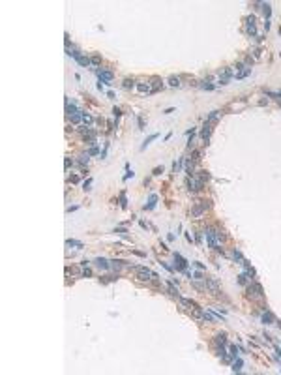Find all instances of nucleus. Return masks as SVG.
Returning <instances> with one entry per match:
<instances>
[{"label":"nucleus","mask_w":281,"mask_h":375,"mask_svg":"<svg viewBox=\"0 0 281 375\" xmlns=\"http://www.w3.org/2000/svg\"><path fill=\"white\" fill-rule=\"evenodd\" d=\"M204 236H206V242H208V246H210L212 250H217V251H219L221 231H216V229H212V227H208V229L204 231Z\"/></svg>","instance_id":"obj_1"},{"label":"nucleus","mask_w":281,"mask_h":375,"mask_svg":"<svg viewBox=\"0 0 281 375\" xmlns=\"http://www.w3.org/2000/svg\"><path fill=\"white\" fill-rule=\"evenodd\" d=\"M247 296L251 298V300H262L264 291H262V287H260V283H257V281L249 283L247 285Z\"/></svg>","instance_id":"obj_2"},{"label":"nucleus","mask_w":281,"mask_h":375,"mask_svg":"<svg viewBox=\"0 0 281 375\" xmlns=\"http://www.w3.org/2000/svg\"><path fill=\"white\" fill-rule=\"evenodd\" d=\"M137 278L139 280H142V281H148V280H156L157 278V274H154L150 268H146V266H137Z\"/></svg>","instance_id":"obj_3"},{"label":"nucleus","mask_w":281,"mask_h":375,"mask_svg":"<svg viewBox=\"0 0 281 375\" xmlns=\"http://www.w3.org/2000/svg\"><path fill=\"white\" fill-rule=\"evenodd\" d=\"M204 285H206V289L210 291L212 294H219V285H217V281L210 280V278H204Z\"/></svg>","instance_id":"obj_4"},{"label":"nucleus","mask_w":281,"mask_h":375,"mask_svg":"<svg viewBox=\"0 0 281 375\" xmlns=\"http://www.w3.org/2000/svg\"><path fill=\"white\" fill-rule=\"evenodd\" d=\"M210 135H212V122L206 120V122H204V126H203V130H201V137H203V141H208Z\"/></svg>","instance_id":"obj_5"},{"label":"nucleus","mask_w":281,"mask_h":375,"mask_svg":"<svg viewBox=\"0 0 281 375\" xmlns=\"http://www.w3.org/2000/svg\"><path fill=\"white\" fill-rule=\"evenodd\" d=\"M175 261H176V263H175V268H176V270H180V272H182V270H186L188 261H186V259L182 257L180 253H175Z\"/></svg>","instance_id":"obj_6"},{"label":"nucleus","mask_w":281,"mask_h":375,"mask_svg":"<svg viewBox=\"0 0 281 375\" xmlns=\"http://www.w3.org/2000/svg\"><path fill=\"white\" fill-rule=\"evenodd\" d=\"M94 265H96L100 270H109V268H111V261H107L105 257H98V259H94Z\"/></svg>","instance_id":"obj_7"},{"label":"nucleus","mask_w":281,"mask_h":375,"mask_svg":"<svg viewBox=\"0 0 281 375\" xmlns=\"http://www.w3.org/2000/svg\"><path fill=\"white\" fill-rule=\"evenodd\" d=\"M206 208H208V203H206V201H201V205H199V206H195L191 214H193L195 218H201V216L204 214V210H206Z\"/></svg>","instance_id":"obj_8"},{"label":"nucleus","mask_w":281,"mask_h":375,"mask_svg":"<svg viewBox=\"0 0 281 375\" xmlns=\"http://www.w3.org/2000/svg\"><path fill=\"white\" fill-rule=\"evenodd\" d=\"M246 28H247V32H249L251 36H255V34H257V30H255V17H253V15H251V17H247V21H246Z\"/></svg>","instance_id":"obj_9"},{"label":"nucleus","mask_w":281,"mask_h":375,"mask_svg":"<svg viewBox=\"0 0 281 375\" xmlns=\"http://www.w3.org/2000/svg\"><path fill=\"white\" fill-rule=\"evenodd\" d=\"M79 111H77V107H75V103H66V114L71 118L73 114H77Z\"/></svg>","instance_id":"obj_10"},{"label":"nucleus","mask_w":281,"mask_h":375,"mask_svg":"<svg viewBox=\"0 0 281 375\" xmlns=\"http://www.w3.org/2000/svg\"><path fill=\"white\" fill-rule=\"evenodd\" d=\"M66 246H69V248H77V250L85 248V244H82V242H79V240H73V238H68V240H66Z\"/></svg>","instance_id":"obj_11"},{"label":"nucleus","mask_w":281,"mask_h":375,"mask_svg":"<svg viewBox=\"0 0 281 375\" xmlns=\"http://www.w3.org/2000/svg\"><path fill=\"white\" fill-rule=\"evenodd\" d=\"M260 319H262V323H264V325H272V323H274V315H272L270 312H268V310H266V312H264L262 315H260Z\"/></svg>","instance_id":"obj_12"},{"label":"nucleus","mask_w":281,"mask_h":375,"mask_svg":"<svg viewBox=\"0 0 281 375\" xmlns=\"http://www.w3.org/2000/svg\"><path fill=\"white\" fill-rule=\"evenodd\" d=\"M156 203H157V195L152 193V195H150V199H148V205H144V210H152L154 206H156Z\"/></svg>","instance_id":"obj_13"},{"label":"nucleus","mask_w":281,"mask_h":375,"mask_svg":"<svg viewBox=\"0 0 281 375\" xmlns=\"http://www.w3.org/2000/svg\"><path fill=\"white\" fill-rule=\"evenodd\" d=\"M178 300H180V304L184 306V308H189V310H193V308H195V306H197L195 302H193V300H189V298H182V296H180V298H178Z\"/></svg>","instance_id":"obj_14"},{"label":"nucleus","mask_w":281,"mask_h":375,"mask_svg":"<svg viewBox=\"0 0 281 375\" xmlns=\"http://www.w3.org/2000/svg\"><path fill=\"white\" fill-rule=\"evenodd\" d=\"M238 283H240V285H249V283H251V278L244 272V274H240V276H238Z\"/></svg>","instance_id":"obj_15"},{"label":"nucleus","mask_w":281,"mask_h":375,"mask_svg":"<svg viewBox=\"0 0 281 375\" xmlns=\"http://www.w3.org/2000/svg\"><path fill=\"white\" fill-rule=\"evenodd\" d=\"M204 313H206V312H203V310H201V308H197V306L191 310V315H193V317H197V319H203V321H204Z\"/></svg>","instance_id":"obj_16"},{"label":"nucleus","mask_w":281,"mask_h":375,"mask_svg":"<svg viewBox=\"0 0 281 375\" xmlns=\"http://www.w3.org/2000/svg\"><path fill=\"white\" fill-rule=\"evenodd\" d=\"M137 90H139V92H146V94L152 92V88H150L148 83H139V85H137Z\"/></svg>","instance_id":"obj_17"},{"label":"nucleus","mask_w":281,"mask_h":375,"mask_svg":"<svg viewBox=\"0 0 281 375\" xmlns=\"http://www.w3.org/2000/svg\"><path fill=\"white\" fill-rule=\"evenodd\" d=\"M219 116H221V113H219V111H212V113L208 114V118H206V120H210L212 124H214L216 120H219Z\"/></svg>","instance_id":"obj_18"},{"label":"nucleus","mask_w":281,"mask_h":375,"mask_svg":"<svg viewBox=\"0 0 281 375\" xmlns=\"http://www.w3.org/2000/svg\"><path fill=\"white\" fill-rule=\"evenodd\" d=\"M169 294L171 296H175V298H180V294H178V289H175V283H169Z\"/></svg>","instance_id":"obj_19"},{"label":"nucleus","mask_w":281,"mask_h":375,"mask_svg":"<svg viewBox=\"0 0 281 375\" xmlns=\"http://www.w3.org/2000/svg\"><path fill=\"white\" fill-rule=\"evenodd\" d=\"M111 266H113L114 270H118V268L124 266V261H120V259H113V261H111Z\"/></svg>","instance_id":"obj_20"},{"label":"nucleus","mask_w":281,"mask_h":375,"mask_svg":"<svg viewBox=\"0 0 281 375\" xmlns=\"http://www.w3.org/2000/svg\"><path fill=\"white\" fill-rule=\"evenodd\" d=\"M216 343L217 345H225V343H227V336H225V334H217V336H216Z\"/></svg>","instance_id":"obj_21"},{"label":"nucleus","mask_w":281,"mask_h":375,"mask_svg":"<svg viewBox=\"0 0 281 375\" xmlns=\"http://www.w3.org/2000/svg\"><path fill=\"white\" fill-rule=\"evenodd\" d=\"M154 139H157V133H152V135H150V137H148V139H146V141H144V143H142V146H141V150H144V148H146V146H148V145H150V143H152V141H154Z\"/></svg>","instance_id":"obj_22"},{"label":"nucleus","mask_w":281,"mask_h":375,"mask_svg":"<svg viewBox=\"0 0 281 375\" xmlns=\"http://www.w3.org/2000/svg\"><path fill=\"white\" fill-rule=\"evenodd\" d=\"M262 11H264V15H266V19H270V15H272V6H270V4H262Z\"/></svg>","instance_id":"obj_23"},{"label":"nucleus","mask_w":281,"mask_h":375,"mask_svg":"<svg viewBox=\"0 0 281 375\" xmlns=\"http://www.w3.org/2000/svg\"><path fill=\"white\" fill-rule=\"evenodd\" d=\"M120 206L122 208H128V199H126V191L120 193Z\"/></svg>","instance_id":"obj_24"},{"label":"nucleus","mask_w":281,"mask_h":375,"mask_svg":"<svg viewBox=\"0 0 281 375\" xmlns=\"http://www.w3.org/2000/svg\"><path fill=\"white\" fill-rule=\"evenodd\" d=\"M242 366H244V362L240 360V358H238V360H234V364H232V372H240Z\"/></svg>","instance_id":"obj_25"},{"label":"nucleus","mask_w":281,"mask_h":375,"mask_svg":"<svg viewBox=\"0 0 281 375\" xmlns=\"http://www.w3.org/2000/svg\"><path fill=\"white\" fill-rule=\"evenodd\" d=\"M238 353H240V347L238 345H231V356L236 358V356H238Z\"/></svg>","instance_id":"obj_26"},{"label":"nucleus","mask_w":281,"mask_h":375,"mask_svg":"<svg viewBox=\"0 0 281 375\" xmlns=\"http://www.w3.org/2000/svg\"><path fill=\"white\" fill-rule=\"evenodd\" d=\"M169 85H171V86H176V88H178L182 83H180V79H178V77H171V79H169Z\"/></svg>","instance_id":"obj_27"},{"label":"nucleus","mask_w":281,"mask_h":375,"mask_svg":"<svg viewBox=\"0 0 281 375\" xmlns=\"http://www.w3.org/2000/svg\"><path fill=\"white\" fill-rule=\"evenodd\" d=\"M232 257H234V259H236V261H240V265H242V261H244V257H242V253H240V251H238V250H236V248H234V251H232Z\"/></svg>","instance_id":"obj_28"},{"label":"nucleus","mask_w":281,"mask_h":375,"mask_svg":"<svg viewBox=\"0 0 281 375\" xmlns=\"http://www.w3.org/2000/svg\"><path fill=\"white\" fill-rule=\"evenodd\" d=\"M82 122H85V124H92V122H94V118L90 116L88 113H82Z\"/></svg>","instance_id":"obj_29"},{"label":"nucleus","mask_w":281,"mask_h":375,"mask_svg":"<svg viewBox=\"0 0 281 375\" xmlns=\"http://www.w3.org/2000/svg\"><path fill=\"white\" fill-rule=\"evenodd\" d=\"M90 64H92V66H100V64H101V57H98V54H96V57H92V58H90Z\"/></svg>","instance_id":"obj_30"},{"label":"nucleus","mask_w":281,"mask_h":375,"mask_svg":"<svg viewBox=\"0 0 281 375\" xmlns=\"http://www.w3.org/2000/svg\"><path fill=\"white\" fill-rule=\"evenodd\" d=\"M122 86L129 90V88H133V86H135V85H133V81H131V79H124V85H122Z\"/></svg>","instance_id":"obj_31"},{"label":"nucleus","mask_w":281,"mask_h":375,"mask_svg":"<svg viewBox=\"0 0 281 375\" xmlns=\"http://www.w3.org/2000/svg\"><path fill=\"white\" fill-rule=\"evenodd\" d=\"M90 186H92V178H86V180H85V184H82V190H85V191H88V190H90Z\"/></svg>","instance_id":"obj_32"},{"label":"nucleus","mask_w":281,"mask_h":375,"mask_svg":"<svg viewBox=\"0 0 281 375\" xmlns=\"http://www.w3.org/2000/svg\"><path fill=\"white\" fill-rule=\"evenodd\" d=\"M86 154H88V156H98V154H100V150H98V146H92V148H90Z\"/></svg>","instance_id":"obj_33"},{"label":"nucleus","mask_w":281,"mask_h":375,"mask_svg":"<svg viewBox=\"0 0 281 375\" xmlns=\"http://www.w3.org/2000/svg\"><path fill=\"white\" fill-rule=\"evenodd\" d=\"M161 173H163V165H161V167H156V169L152 171V174H154V176H159Z\"/></svg>","instance_id":"obj_34"},{"label":"nucleus","mask_w":281,"mask_h":375,"mask_svg":"<svg viewBox=\"0 0 281 375\" xmlns=\"http://www.w3.org/2000/svg\"><path fill=\"white\" fill-rule=\"evenodd\" d=\"M79 163H81V165H86V163H88V154H82L81 159H79Z\"/></svg>","instance_id":"obj_35"},{"label":"nucleus","mask_w":281,"mask_h":375,"mask_svg":"<svg viewBox=\"0 0 281 375\" xmlns=\"http://www.w3.org/2000/svg\"><path fill=\"white\" fill-rule=\"evenodd\" d=\"M114 233H116V234H126V233H128V229H124V227H116Z\"/></svg>","instance_id":"obj_36"},{"label":"nucleus","mask_w":281,"mask_h":375,"mask_svg":"<svg viewBox=\"0 0 281 375\" xmlns=\"http://www.w3.org/2000/svg\"><path fill=\"white\" fill-rule=\"evenodd\" d=\"M113 114H114V118H120V116H122V111L118 109V107H114V109H113Z\"/></svg>","instance_id":"obj_37"},{"label":"nucleus","mask_w":281,"mask_h":375,"mask_svg":"<svg viewBox=\"0 0 281 375\" xmlns=\"http://www.w3.org/2000/svg\"><path fill=\"white\" fill-rule=\"evenodd\" d=\"M191 159H193V161H199V159H201V152H199V150H195V152H193Z\"/></svg>","instance_id":"obj_38"},{"label":"nucleus","mask_w":281,"mask_h":375,"mask_svg":"<svg viewBox=\"0 0 281 375\" xmlns=\"http://www.w3.org/2000/svg\"><path fill=\"white\" fill-rule=\"evenodd\" d=\"M133 176H135V173L128 169V174H126V176H124V180H129V178H133Z\"/></svg>","instance_id":"obj_39"},{"label":"nucleus","mask_w":281,"mask_h":375,"mask_svg":"<svg viewBox=\"0 0 281 375\" xmlns=\"http://www.w3.org/2000/svg\"><path fill=\"white\" fill-rule=\"evenodd\" d=\"M90 276H92V272H90L88 268H85V272H82V278H90Z\"/></svg>","instance_id":"obj_40"},{"label":"nucleus","mask_w":281,"mask_h":375,"mask_svg":"<svg viewBox=\"0 0 281 375\" xmlns=\"http://www.w3.org/2000/svg\"><path fill=\"white\" fill-rule=\"evenodd\" d=\"M201 86H203V88H206V90H214V85H206V83H203Z\"/></svg>","instance_id":"obj_41"},{"label":"nucleus","mask_w":281,"mask_h":375,"mask_svg":"<svg viewBox=\"0 0 281 375\" xmlns=\"http://www.w3.org/2000/svg\"><path fill=\"white\" fill-rule=\"evenodd\" d=\"M264 28H266V32L270 30V19H266V21H264Z\"/></svg>","instance_id":"obj_42"},{"label":"nucleus","mask_w":281,"mask_h":375,"mask_svg":"<svg viewBox=\"0 0 281 375\" xmlns=\"http://www.w3.org/2000/svg\"><path fill=\"white\" fill-rule=\"evenodd\" d=\"M64 165H66V169H69V165H71V159H69V158H66V161H64Z\"/></svg>","instance_id":"obj_43"},{"label":"nucleus","mask_w":281,"mask_h":375,"mask_svg":"<svg viewBox=\"0 0 281 375\" xmlns=\"http://www.w3.org/2000/svg\"><path fill=\"white\" fill-rule=\"evenodd\" d=\"M69 180H71V182H73V184H77V182H79V176H75V174H73V176H71V178H69Z\"/></svg>","instance_id":"obj_44"},{"label":"nucleus","mask_w":281,"mask_h":375,"mask_svg":"<svg viewBox=\"0 0 281 375\" xmlns=\"http://www.w3.org/2000/svg\"><path fill=\"white\" fill-rule=\"evenodd\" d=\"M172 111H175V107H169V109H165V114H171Z\"/></svg>","instance_id":"obj_45"},{"label":"nucleus","mask_w":281,"mask_h":375,"mask_svg":"<svg viewBox=\"0 0 281 375\" xmlns=\"http://www.w3.org/2000/svg\"><path fill=\"white\" fill-rule=\"evenodd\" d=\"M195 266H197V268H201V270H203V268H204V265H203V263H199V261H197V263H195Z\"/></svg>","instance_id":"obj_46"},{"label":"nucleus","mask_w":281,"mask_h":375,"mask_svg":"<svg viewBox=\"0 0 281 375\" xmlns=\"http://www.w3.org/2000/svg\"><path fill=\"white\" fill-rule=\"evenodd\" d=\"M278 325H279V328H281V321H279V323H278Z\"/></svg>","instance_id":"obj_47"}]
</instances>
